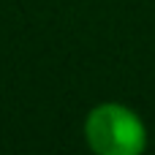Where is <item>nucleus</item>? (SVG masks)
<instances>
[{
	"label": "nucleus",
	"instance_id": "nucleus-1",
	"mask_svg": "<svg viewBox=\"0 0 155 155\" xmlns=\"http://www.w3.org/2000/svg\"><path fill=\"white\" fill-rule=\"evenodd\" d=\"M84 139L95 155H142L147 128L136 112L123 104H101L87 114Z\"/></svg>",
	"mask_w": 155,
	"mask_h": 155
}]
</instances>
